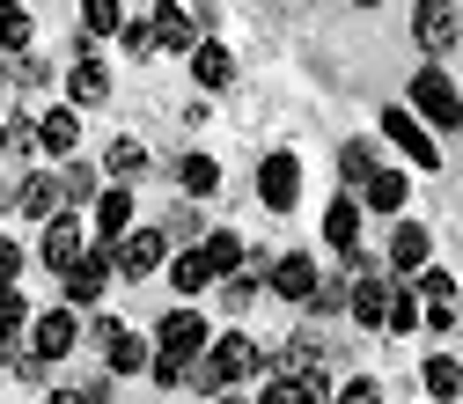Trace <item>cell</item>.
I'll return each mask as SVG.
<instances>
[{"mask_svg":"<svg viewBox=\"0 0 463 404\" xmlns=\"http://www.w3.org/2000/svg\"><path fill=\"white\" fill-rule=\"evenodd\" d=\"M162 258H169L162 228H133V236L110 250V272H118V279H147V272H162Z\"/></svg>","mask_w":463,"mask_h":404,"instance_id":"cell-7","label":"cell"},{"mask_svg":"<svg viewBox=\"0 0 463 404\" xmlns=\"http://www.w3.org/2000/svg\"><path fill=\"white\" fill-rule=\"evenodd\" d=\"M110 279H118V272H110V250H89L74 272H60V287H67V309H74V316H81V309H96Z\"/></svg>","mask_w":463,"mask_h":404,"instance_id":"cell-8","label":"cell"},{"mask_svg":"<svg viewBox=\"0 0 463 404\" xmlns=\"http://www.w3.org/2000/svg\"><path fill=\"white\" fill-rule=\"evenodd\" d=\"M324 243H331L338 258L361 250V199H331V206H324Z\"/></svg>","mask_w":463,"mask_h":404,"instance_id":"cell-17","label":"cell"},{"mask_svg":"<svg viewBox=\"0 0 463 404\" xmlns=\"http://www.w3.org/2000/svg\"><path fill=\"white\" fill-rule=\"evenodd\" d=\"M118 37H126V52H133V60H155V30H147V15H140V23H126Z\"/></svg>","mask_w":463,"mask_h":404,"instance_id":"cell-37","label":"cell"},{"mask_svg":"<svg viewBox=\"0 0 463 404\" xmlns=\"http://www.w3.org/2000/svg\"><path fill=\"white\" fill-rule=\"evenodd\" d=\"M404 199H412L404 169H375V177L361 184V206H375V213H404Z\"/></svg>","mask_w":463,"mask_h":404,"instance_id":"cell-21","label":"cell"},{"mask_svg":"<svg viewBox=\"0 0 463 404\" xmlns=\"http://www.w3.org/2000/svg\"><path fill=\"white\" fill-rule=\"evenodd\" d=\"M412 118L427 126V133H463V96H456V81L441 74V67H420L412 74Z\"/></svg>","mask_w":463,"mask_h":404,"instance_id":"cell-2","label":"cell"},{"mask_svg":"<svg viewBox=\"0 0 463 404\" xmlns=\"http://www.w3.org/2000/svg\"><path fill=\"white\" fill-rule=\"evenodd\" d=\"M383 140H397V155L404 162H412V169H441V140L412 118V110H404V103H390L383 110Z\"/></svg>","mask_w":463,"mask_h":404,"instance_id":"cell-5","label":"cell"},{"mask_svg":"<svg viewBox=\"0 0 463 404\" xmlns=\"http://www.w3.org/2000/svg\"><path fill=\"white\" fill-rule=\"evenodd\" d=\"M199 258H206V272H213V279H236L250 250H243V236H236V228H213V236L199 243Z\"/></svg>","mask_w":463,"mask_h":404,"instance_id":"cell-20","label":"cell"},{"mask_svg":"<svg viewBox=\"0 0 463 404\" xmlns=\"http://www.w3.org/2000/svg\"><path fill=\"white\" fill-rule=\"evenodd\" d=\"M345 309H354V324L361 331H383V316H390V279H354V295H345Z\"/></svg>","mask_w":463,"mask_h":404,"instance_id":"cell-19","label":"cell"},{"mask_svg":"<svg viewBox=\"0 0 463 404\" xmlns=\"http://www.w3.org/2000/svg\"><path fill=\"white\" fill-rule=\"evenodd\" d=\"M52 404H110V382H67V390H52Z\"/></svg>","mask_w":463,"mask_h":404,"instance_id":"cell-34","label":"cell"},{"mask_svg":"<svg viewBox=\"0 0 463 404\" xmlns=\"http://www.w3.org/2000/svg\"><path fill=\"white\" fill-rule=\"evenodd\" d=\"M375 169H383V162H375V147H368V140H345V147H338V177L354 184V192L375 177Z\"/></svg>","mask_w":463,"mask_h":404,"instance_id":"cell-29","label":"cell"},{"mask_svg":"<svg viewBox=\"0 0 463 404\" xmlns=\"http://www.w3.org/2000/svg\"><path fill=\"white\" fill-rule=\"evenodd\" d=\"M74 345H81V316H74V309H37V316H30V353H37L44 368L67 361Z\"/></svg>","mask_w":463,"mask_h":404,"instance_id":"cell-6","label":"cell"},{"mask_svg":"<svg viewBox=\"0 0 463 404\" xmlns=\"http://www.w3.org/2000/svg\"><path fill=\"white\" fill-rule=\"evenodd\" d=\"M427 265H434V236H427L420 221H397V236H390V272H397V279H420Z\"/></svg>","mask_w":463,"mask_h":404,"instance_id":"cell-13","label":"cell"},{"mask_svg":"<svg viewBox=\"0 0 463 404\" xmlns=\"http://www.w3.org/2000/svg\"><path fill=\"white\" fill-rule=\"evenodd\" d=\"M213 404H243V397H236V390H221V397H213Z\"/></svg>","mask_w":463,"mask_h":404,"instance_id":"cell-41","label":"cell"},{"mask_svg":"<svg viewBox=\"0 0 463 404\" xmlns=\"http://www.w3.org/2000/svg\"><path fill=\"white\" fill-rule=\"evenodd\" d=\"M0 8H23V0H0Z\"/></svg>","mask_w":463,"mask_h":404,"instance_id":"cell-44","label":"cell"},{"mask_svg":"<svg viewBox=\"0 0 463 404\" xmlns=\"http://www.w3.org/2000/svg\"><path fill=\"white\" fill-rule=\"evenodd\" d=\"M177 184H184V199H213L221 192V162L213 155H184L177 162Z\"/></svg>","mask_w":463,"mask_h":404,"instance_id":"cell-25","label":"cell"},{"mask_svg":"<svg viewBox=\"0 0 463 404\" xmlns=\"http://www.w3.org/2000/svg\"><path fill=\"white\" fill-rule=\"evenodd\" d=\"M250 404H302V390H295V382H287V375H265V390H258Z\"/></svg>","mask_w":463,"mask_h":404,"instance_id":"cell-38","label":"cell"},{"mask_svg":"<svg viewBox=\"0 0 463 404\" xmlns=\"http://www.w3.org/2000/svg\"><path fill=\"white\" fill-rule=\"evenodd\" d=\"M192 81H199L206 96L236 81V60H228V44H213V37H199V44H192Z\"/></svg>","mask_w":463,"mask_h":404,"instance_id":"cell-18","label":"cell"},{"mask_svg":"<svg viewBox=\"0 0 463 404\" xmlns=\"http://www.w3.org/2000/svg\"><path fill=\"white\" fill-rule=\"evenodd\" d=\"M412 37H420L427 67H434L441 52L456 44V0H420V8H412Z\"/></svg>","mask_w":463,"mask_h":404,"instance_id":"cell-10","label":"cell"},{"mask_svg":"<svg viewBox=\"0 0 463 404\" xmlns=\"http://www.w3.org/2000/svg\"><path fill=\"white\" fill-rule=\"evenodd\" d=\"M23 324H30V302L8 287V295H0V353H8V345H23Z\"/></svg>","mask_w":463,"mask_h":404,"instance_id":"cell-31","label":"cell"},{"mask_svg":"<svg viewBox=\"0 0 463 404\" xmlns=\"http://www.w3.org/2000/svg\"><path fill=\"white\" fill-rule=\"evenodd\" d=\"M302 309H309V316H338V309H345V287H338V279H331V287L317 279V295H309Z\"/></svg>","mask_w":463,"mask_h":404,"instance_id":"cell-36","label":"cell"},{"mask_svg":"<svg viewBox=\"0 0 463 404\" xmlns=\"http://www.w3.org/2000/svg\"><path fill=\"white\" fill-rule=\"evenodd\" d=\"M126 30V8L118 0H81V37L96 44V37H118Z\"/></svg>","mask_w":463,"mask_h":404,"instance_id":"cell-27","label":"cell"},{"mask_svg":"<svg viewBox=\"0 0 463 404\" xmlns=\"http://www.w3.org/2000/svg\"><path fill=\"white\" fill-rule=\"evenodd\" d=\"M0 155H8V126H0Z\"/></svg>","mask_w":463,"mask_h":404,"instance_id":"cell-43","label":"cell"},{"mask_svg":"<svg viewBox=\"0 0 463 404\" xmlns=\"http://www.w3.org/2000/svg\"><path fill=\"white\" fill-rule=\"evenodd\" d=\"M37 147L60 155V162H74V155H81V110H74V103L44 110V118H37Z\"/></svg>","mask_w":463,"mask_h":404,"instance_id":"cell-15","label":"cell"},{"mask_svg":"<svg viewBox=\"0 0 463 404\" xmlns=\"http://www.w3.org/2000/svg\"><path fill=\"white\" fill-rule=\"evenodd\" d=\"M103 361H110V375H147L155 345H147V338H133V331H118V338L103 345Z\"/></svg>","mask_w":463,"mask_h":404,"instance_id":"cell-23","label":"cell"},{"mask_svg":"<svg viewBox=\"0 0 463 404\" xmlns=\"http://www.w3.org/2000/svg\"><path fill=\"white\" fill-rule=\"evenodd\" d=\"M118 331H126L118 316H103V309H96V324H89V338H96V345H110V338H118Z\"/></svg>","mask_w":463,"mask_h":404,"instance_id":"cell-40","label":"cell"},{"mask_svg":"<svg viewBox=\"0 0 463 404\" xmlns=\"http://www.w3.org/2000/svg\"><path fill=\"white\" fill-rule=\"evenodd\" d=\"M258 206H265V213H295V206H302V162L287 155V147H272V155L258 162Z\"/></svg>","mask_w":463,"mask_h":404,"instance_id":"cell-4","label":"cell"},{"mask_svg":"<svg viewBox=\"0 0 463 404\" xmlns=\"http://www.w3.org/2000/svg\"><path fill=\"white\" fill-rule=\"evenodd\" d=\"M420 382H427V397H441V404H456V397H463V361H449V353H434V361L420 368Z\"/></svg>","mask_w":463,"mask_h":404,"instance_id":"cell-26","label":"cell"},{"mask_svg":"<svg viewBox=\"0 0 463 404\" xmlns=\"http://www.w3.org/2000/svg\"><path fill=\"white\" fill-rule=\"evenodd\" d=\"M15 279H23V243H8V236H0V295H8Z\"/></svg>","mask_w":463,"mask_h":404,"instance_id":"cell-39","label":"cell"},{"mask_svg":"<svg viewBox=\"0 0 463 404\" xmlns=\"http://www.w3.org/2000/svg\"><path fill=\"white\" fill-rule=\"evenodd\" d=\"M250 375H265V353H258V338L228 331V338H213L206 353L192 361V375H184V382H199L206 397H221V390H236V382H250Z\"/></svg>","mask_w":463,"mask_h":404,"instance_id":"cell-1","label":"cell"},{"mask_svg":"<svg viewBox=\"0 0 463 404\" xmlns=\"http://www.w3.org/2000/svg\"><path fill=\"white\" fill-rule=\"evenodd\" d=\"M420 324V295L412 287H390V316H383V331H412Z\"/></svg>","mask_w":463,"mask_h":404,"instance_id":"cell-32","label":"cell"},{"mask_svg":"<svg viewBox=\"0 0 463 404\" xmlns=\"http://www.w3.org/2000/svg\"><path fill=\"white\" fill-rule=\"evenodd\" d=\"M147 140H110L103 147V169H110V177H118V184H133V177H147Z\"/></svg>","mask_w":463,"mask_h":404,"instance_id":"cell-24","label":"cell"},{"mask_svg":"<svg viewBox=\"0 0 463 404\" xmlns=\"http://www.w3.org/2000/svg\"><path fill=\"white\" fill-rule=\"evenodd\" d=\"M265 287L279 302H309L317 295V258H302V250H279L272 265H265Z\"/></svg>","mask_w":463,"mask_h":404,"instance_id":"cell-11","label":"cell"},{"mask_svg":"<svg viewBox=\"0 0 463 404\" xmlns=\"http://www.w3.org/2000/svg\"><path fill=\"white\" fill-rule=\"evenodd\" d=\"M37 258H44L52 272H74V265L89 258V236H81V213H60V221H44V243H37Z\"/></svg>","mask_w":463,"mask_h":404,"instance_id":"cell-9","label":"cell"},{"mask_svg":"<svg viewBox=\"0 0 463 404\" xmlns=\"http://www.w3.org/2000/svg\"><path fill=\"white\" fill-rule=\"evenodd\" d=\"M213 345V331H206V316L199 309H169L162 324H155V361H177V368H192L199 353Z\"/></svg>","mask_w":463,"mask_h":404,"instance_id":"cell-3","label":"cell"},{"mask_svg":"<svg viewBox=\"0 0 463 404\" xmlns=\"http://www.w3.org/2000/svg\"><path fill=\"white\" fill-rule=\"evenodd\" d=\"M103 96H110L103 60H74V74H67V103H74V110H89V103H103Z\"/></svg>","mask_w":463,"mask_h":404,"instance_id":"cell-22","label":"cell"},{"mask_svg":"<svg viewBox=\"0 0 463 404\" xmlns=\"http://www.w3.org/2000/svg\"><path fill=\"white\" fill-rule=\"evenodd\" d=\"M169 287H177V295H206V287H213V272H206L199 243H192L184 258H169Z\"/></svg>","mask_w":463,"mask_h":404,"instance_id":"cell-28","label":"cell"},{"mask_svg":"<svg viewBox=\"0 0 463 404\" xmlns=\"http://www.w3.org/2000/svg\"><path fill=\"white\" fill-rule=\"evenodd\" d=\"M331 404H383V382H375V375H354V382L331 390Z\"/></svg>","mask_w":463,"mask_h":404,"instance_id":"cell-33","label":"cell"},{"mask_svg":"<svg viewBox=\"0 0 463 404\" xmlns=\"http://www.w3.org/2000/svg\"><path fill=\"white\" fill-rule=\"evenodd\" d=\"M0 89H8V74H0Z\"/></svg>","mask_w":463,"mask_h":404,"instance_id":"cell-45","label":"cell"},{"mask_svg":"<svg viewBox=\"0 0 463 404\" xmlns=\"http://www.w3.org/2000/svg\"><path fill=\"white\" fill-rule=\"evenodd\" d=\"M60 184H67V199H74V206H81V199L96 206V169H89V162H67V177H60Z\"/></svg>","mask_w":463,"mask_h":404,"instance_id":"cell-35","label":"cell"},{"mask_svg":"<svg viewBox=\"0 0 463 404\" xmlns=\"http://www.w3.org/2000/svg\"><path fill=\"white\" fill-rule=\"evenodd\" d=\"M0 206H8V199H0Z\"/></svg>","mask_w":463,"mask_h":404,"instance_id":"cell-46","label":"cell"},{"mask_svg":"<svg viewBox=\"0 0 463 404\" xmlns=\"http://www.w3.org/2000/svg\"><path fill=\"white\" fill-rule=\"evenodd\" d=\"M126 236H133V192L110 184V192H96V250H118Z\"/></svg>","mask_w":463,"mask_h":404,"instance_id":"cell-12","label":"cell"},{"mask_svg":"<svg viewBox=\"0 0 463 404\" xmlns=\"http://www.w3.org/2000/svg\"><path fill=\"white\" fill-rule=\"evenodd\" d=\"M8 206H23V221H60V213H67V184L37 169V177H23V192H15Z\"/></svg>","mask_w":463,"mask_h":404,"instance_id":"cell-16","label":"cell"},{"mask_svg":"<svg viewBox=\"0 0 463 404\" xmlns=\"http://www.w3.org/2000/svg\"><path fill=\"white\" fill-rule=\"evenodd\" d=\"M30 37H37V23H30V8H0V52H30Z\"/></svg>","mask_w":463,"mask_h":404,"instance_id":"cell-30","label":"cell"},{"mask_svg":"<svg viewBox=\"0 0 463 404\" xmlns=\"http://www.w3.org/2000/svg\"><path fill=\"white\" fill-rule=\"evenodd\" d=\"M147 30H155V52H192V44H199V15L177 8V0H155Z\"/></svg>","mask_w":463,"mask_h":404,"instance_id":"cell-14","label":"cell"},{"mask_svg":"<svg viewBox=\"0 0 463 404\" xmlns=\"http://www.w3.org/2000/svg\"><path fill=\"white\" fill-rule=\"evenodd\" d=\"M354 8H383V0H354Z\"/></svg>","mask_w":463,"mask_h":404,"instance_id":"cell-42","label":"cell"}]
</instances>
